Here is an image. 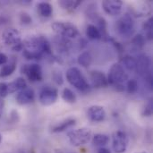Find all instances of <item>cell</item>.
Masks as SVG:
<instances>
[{"label":"cell","instance_id":"cell-16","mask_svg":"<svg viewBox=\"0 0 153 153\" xmlns=\"http://www.w3.org/2000/svg\"><path fill=\"white\" fill-rule=\"evenodd\" d=\"M37 10L42 17H50L53 13V6L48 2H40L37 5Z\"/></svg>","mask_w":153,"mask_h":153},{"label":"cell","instance_id":"cell-21","mask_svg":"<svg viewBox=\"0 0 153 153\" xmlns=\"http://www.w3.org/2000/svg\"><path fill=\"white\" fill-rule=\"evenodd\" d=\"M16 69V63L13 61L9 64H5L3 65L0 71V77H7L11 75Z\"/></svg>","mask_w":153,"mask_h":153},{"label":"cell","instance_id":"cell-22","mask_svg":"<svg viewBox=\"0 0 153 153\" xmlns=\"http://www.w3.org/2000/svg\"><path fill=\"white\" fill-rule=\"evenodd\" d=\"M82 4V1L80 0H62L59 2V4L66 10H75L80 4Z\"/></svg>","mask_w":153,"mask_h":153},{"label":"cell","instance_id":"cell-15","mask_svg":"<svg viewBox=\"0 0 153 153\" xmlns=\"http://www.w3.org/2000/svg\"><path fill=\"white\" fill-rule=\"evenodd\" d=\"M25 88H27V83H26V81L22 77H18L14 81L8 83V92H9V94L14 93L16 91H22V90H23Z\"/></svg>","mask_w":153,"mask_h":153},{"label":"cell","instance_id":"cell-27","mask_svg":"<svg viewBox=\"0 0 153 153\" xmlns=\"http://www.w3.org/2000/svg\"><path fill=\"white\" fill-rule=\"evenodd\" d=\"M132 42H133V44H134V46H136L137 48H143L144 45H145V37H144L143 35H142V34H138V35H136V36L133 39Z\"/></svg>","mask_w":153,"mask_h":153},{"label":"cell","instance_id":"cell-10","mask_svg":"<svg viewBox=\"0 0 153 153\" xmlns=\"http://www.w3.org/2000/svg\"><path fill=\"white\" fill-rule=\"evenodd\" d=\"M123 2L121 0H105L102 2L104 12L111 16L119 15L123 10Z\"/></svg>","mask_w":153,"mask_h":153},{"label":"cell","instance_id":"cell-3","mask_svg":"<svg viewBox=\"0 0 153 153\" xmlns=\"http://www.w3.org/2000/svg\"><path fill=\"white\" fill-rule=\"evenodd\" d=\"M115 29L117 34L123 38H129L133 36L135 30V25L133 17L129 13H125L116 22Z\"/></svg>","mask_w":153,"mask_h":153},{"label":"cell","instance_id":"cell-28","mask_svg":"<svg viewBox=\"0 0 153 153\" xmlns=\"http://www.w3.org/2000/svg\"><path fill=\"white\" fill-rule=\"evenodd\" d=\"M9 94L8 92V83L0 82V97L4 98Z\"/></svg>","mask_w":153,"mask_h":153},{"label":"cell","instance_id":"cell-8","mask_svg":"<svg viewBox=\"0 0 153 153\" xmlns=\"http://www.w3.org/2000/svg\"><path fill=\"white\" fill-rule=\"evenodd\" d=\"M22 73L24 74L30 82H39L42 80V70L38 64L24 65L22 67Z\"/></svg>","mask_w":153,"mask_h":153},{"label":"cell","instance_id":"cell-7","mask_svg":"<svg viewBox=\"0 0 153 153\" xmlns=\"http://www.w3.org/2000/svg\"><path fill=\"white\" fill-rule=\"evenodd\" d=\"M128 136L121 130L116 131L113 134V149L117 153H124L128 146Z\"/></svg>","mask_w":153,"mask_h":153},{"label":"cell","instance_id":"cell-19","mask_svg":"<svg viewBox=\"0 0 153 153\" xmlns=\"http://www.w3.org/2000/svg\"><path fill=\"white\" fill-rule=\"evenodd\" d=\"M78 64L83 67H89L92 63V56L89 51H84L81 53L78 56Z\"/></svg>","mask_w":153,"mask_h":153},{"label":"cell","instance_id":"cell-24","mask_svg":"<svg viewBox=\"0 0 153 153\" xmlns=\"http://www.w3.org/2000/svg\"><path fill=\"white\" fill-rule=\"evenodd\" d=\"M62 98H63V100L65 102L70 103V104H74L76 101V95H75V93L72 90H70L68 88H65L64 89L63 93H62Z\"/></svg>","mask_w":153,"mask_h":153},{"label":"cell","instance_id":"cell-36","mask_svg":"<svg viewBox=\"0 0 153 153\" xmlns=\"http://www.w3.org/2000/svg\"><path fill=\"white\" fill-rule=\"evenodd\" d=\"M1 142H2V135L0 134V143H1Z\"/></svg>","mask_w":153,"mask_h":153},{"label":"cell","instance_id":"cell-2","mask_svg":"<svg viewBox=\"0 0 153 153\" xmlns=\"http://www.w3.org/2000/svg\"><path fill=\"white\" fill-rule=\"evenodd\" d=\"M66 79L71 85L75 87L80 91L87 92L90 91V84L77 67H71L67 70Z\"/></svg>","mask_w":153,"mask_h":153},{"label":"cell","instance_id":"cell-1","mask_svg":"<svg viewBox=\"0 0 153 153\" xmlns=\"http://www.w3.org/2000/svg\"><path fill=\"white\" fill-rule=\"evenodd\" d=\"M127 79V75L124 69V66L120 64H114L108 72V82L117 91H125V82Z\"/></svg>","mask_w":153,"mask_h":153},{"label":"cell","instance_id":"cell-25","mask_svg":"<svg viewBox=\"0 0 153 153\" xmlns=\"http://www.w3.org/2000/svg\"><path fill=\"white\" fill-rule=\"evenodd\" d=\"M152 22L153 19L152 17H151L150 19H148L144 24H143V30L145 31V35H146V38L148 39H152ZM145 38V39H146Z\"/></svg>","mask_w":153,"mask_h":153},{"label":"cell","instance_id":"cell-26","mask_svg":"<svg viewBox=\"0 0 153 153\" xmlns=\"http://www.w3.org/2000/svg\"><path fill=\"white\" fill-rule=\"evenodd\" d=\"M138 89H139V84H138V82L137 80L135 79H131L127 82L126 83V90H127V92L130 93V94H134L138 91Z\"/></svg>","mask_w":153,"mask_h":153},{"label":"cell","instance_id":"cell-9","mask_svg":"<svg viewBox=\"0 0 153 153\" xmlns=\"http://www.w3.org/2000/svg\"><path fill=\"white\" fill-rule=\"evenodd\" d=\"M151 65H152L151 58L146 54H141L136 58L135 71L140 76L144 78L149 74H151Z\"/></svg>","mask_w":153,"mask_h":153},{"label":"cell","instance_id":"cell-31","mask_svg":"<svg viewBox=\"0 0 153 153\" xmlns=\"http://www.w3.org/2000/svg\"><path fill=\"white\" fill-rule=\"evenodd\" d=\"M143 115H144L145 117H151V116L152 115V102H150V103L146 106V108H144Z\"/></svg>","mask_w":153,"mask_h":153},{"label":"cell","instance_id":"cell-33","mask_svg":"<svg viewBox=\"0 0 153 153\" xmlns=\"http://www.w3.org/2000/svg\"><path fill=\"white\" fill-rule=\"evenodd\" d=\"M98 153H111L110 151L108 149H106V148H100L99 151H98Z\"/></svg>","mask_w":153,"mask_h":153},{"label":"cell","instance_id":"cell-5","mask_svg":"<svg viewBox=\"0 0 153 153\" xmlns=\"http://www.w3.org/2000/svg\"><path fill=\"white\" fill-rule=\"evenodd\" d=\"M53 30L58 35L62 36V38L65 39H74L79 35L78 29L75 25L70 22H54L51 25Z\"/></svg>","mask_w":153,"mask_h":153},{"label":"cell","instance_id":"cell-12","mask_svg":"<svg viewBox=\"0 0 153 153\" xmlns=\"http://www.w3.org/2000/svg\"><path fill=\"white\" fill-rule=\"evenodd\" d=\"M87 117L92 122H102L106 118V111L103 107L94 105L88 108Z\"/></svg>","mask_w":153,"mask_h":153},{"label":"cell","instance_id":"cell-18","mask_svg":"<svg viewBox=\"0 0 153 153\" xmlns=\"http://www.w3.org/2000/svg\"><path fill=\"white\" fill-rule=\"evenodd\" d=\"M91 143L94 146H98V147H103L105 145H107L109 143V137L106 134H97L94 136H92L91 138Z\"/></svg>","mask_w":153,"mask_h":153},{"label":"cell","instance_id":"cell-20","mask_svg":"<svg viewBox=\"0 0 153 153\" xmlns=\"http://www.w3.org/2000/svg\"><path fill=\"white\" fill-rule=\"evenodd\" d=\"M86 34L87 37L91 39V40H98L101 39V34L100 31L99 30V29L93 25V24H89L87 26V30H86Z\"/></svg>","mask_w":153,"mask_h":153},{"label":"cell","instance_id":"cell-35","mask_svg":"<svg viewBox=\"0 0 153 153\" xmlns=\"http://www.w3.org/2000/svg\"><path fill=\"white\" fill-rule=\"evenodd\" d=\"M135 153H148L147 152H144V151H142V152H135Z\"/></svg>","mask_w":153,"mask_h":153},{"label":"cell","instance_id":"cell-30","mask_svg":"<svg viewBox=\"0 0 153 153\" xmlns=\"http://www.w3.org/2000/svg\"><path fill=\"white\" fill-rule=\"evenodd\" d=\"M53 80L55 81V82L58 85H62L63 84V77L60 72H55L53 73Z\"/></svg>","mask_w":153,"mask_h":153},{"label":"cell","instance_id":"cell-13","mask_svg":"<svg viewBox=\"0 0 153 153\" xmlns=\"http://www.w3.org/2000/svg\"><path fill=\"white\" fill-rule=\"evenodd\" d=\"M16 102L19 105H27L34 101L35 100V92L30 88H25L20 91H18L15 97Z\"/></svg>","mask_w":153,"mask_h":153},{"label":"cell","instance_id":"cell-4","mask_svg":"<svg viewBox=\"0 0 153 153\" xmlns=\"http://www.w3.org/2000/svg\"><path fill=\"white\" fill-rule=\"evenodd\" d=\"M67 137L72 145L75 147L82 146L88 143L92 138V132L89 128H80L67 133Z\"/></svg>","mask_w":153,"mask_h":153},{"label":"cell","instance_id":"cell-6","mask_svg":"<svg viewBox=\"0 0 153 153\" xmlns=\"http://www.w3.org/2000/svg\"><path fill=\"white\" fill-rule=\"evenodd\" d=\"M58 97V91L51 86H44L39 91V100L43 106H50L54 104Z\"/></svg>","mask_w":153,"mask_h":153},{"label":"cell","instance_id":"cell-32","mask_svg":"<svg viewBox=\"0 0 153 153\" xmlns=\"http://www.w3.org/2000/svg\"><path fill=\"white\" fill-rule=\"evenodd\" d=\"M8 61V57L4 53H0V65H5Z\"/></svg>","mask_w":153,"mask_h":153},{"label":"cell","instance_id":"cell-29","mask_svg":"<svg viewBox=\"0 0 153 153\" xmlns=\"http://www.w3.org/2000/svg\"><path fill=\"white\" fill-rule=\"evenodd\" d=\"M20 21L23 24H30L31 23V17L27 13H22L20 15Z\"/></svg>","mask_w":153,"mask_h":153},{"label":"cell","instance_id":"cell-11","mask_svg":"<svg viewBox=\"0 0 153 153\" xmlns=\"http://www.w3.org/2000/svg\"><path fill=\"white\" fill-rule=\"evenodd\" d=\"M2 39L6 45L11 46L12 48L22 42L21 32L14 28H9L5 30L2 35Z\"/></svg>","mask_w":153,"mask_h":153},{"label":"cell","instance_id":"cell-23","mask_svg":"<svg viewBox=\"0 0 153 153\" xmlns=\"http://www.w3.org/2000/svg\"><path fill=\"white\" fill-rule=\"evenodd\" d=\"M123 65L129 71H135L136 68V58L131 56H126L123 57Z\"/></svg>","mask_w":153,"mask_h":153},{"label":"cell","instance_id":"cell-34","mask_svg":"<svg viewBox=\"0 0 153 153\" xmlns=\"http://www.w3.org/2000/svg\"><path fill=\"white\" fill-rule=\"evenodd\" d=\"M56 153H75V152H68V151H66V152H63V151H58V152H56Z\"/></svg>","mask_w":153,"mask_h":153},{"label":"cell","instance_id":"cell-17","mask_svg":"<svg viewBox=\"0 0 153 153\" xmlns=\"http://www.w3.org/2000/svg\"><path fill=\"white\" fill-rule=\"evenodd\" d=\"M74 125H75V119L69 118V119H66V120L61 122L60 124L53 126L52 129H51V131L53 133H60V132H63L65 130H67L68 128L74 126Z\"/></svg>","mask_w":153,"mask_h":153},{"label":"cell","instance_id":"cell-14","mask_svg":"<svg viewBox=\"0 0 153 153\" xmlns=\"http://www.w3.org/2000/svg\"><path fill=\"white\" fill-rule=\"evenodd\" d=\"M91 80L92 82V86L95 88H105L108 85V78L104 74L103 72L100 71H92L91 72Z\"/></svg>","mask_w":153,"mask_h":153}]
</instances>
